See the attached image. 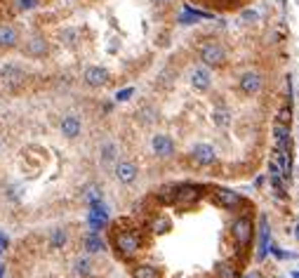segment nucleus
Listing matches in <instances>:
<instances>
[{"label": "nucleus", "instance_id": "f257e3e1", "mask_svg": "<svg viewBox=\"0 0 299 278\" xmlns=\"http://www.w3.org/2000/svg\"><path fill=\"white\" fill-rule=\"evenodd\" d=\"M113 248H116V252L122 255V257H127V259L135 257L137 252L142 250V236L135 229H120L113 236Z\"/></svg>", "mask_w": 299, "mask_h": 278}, {"label": "nucleus", "instance_id": "f03ea898", "mask_svg": "<svg viewBox=\"0 0 299 278\" xmlns=\"http://www.w3.org/2000/svg\"><path fill=\"white\" fill-rule=\"evenodd\" d=\"M231 236H233V241L238 243L240 250H245V248L252 243V236H254L252 219L250 217H238L236 219V222L231 224Z\"/></svg>", "mask_w": 299, "mask_h": 278}, {"label": "nucleus", "instance_id": "7ed1b4c3", "mask_svg": "<svg viewBox=\"0 0 299 278\" xmlns=\"http://www.w3.org/2000/svg\"><path fill=\"white\" fill-rule=\"evenodd\" d=\"M88 222H90V229L99 231L104 229L106 224H109V208L102 203V201H95V203H90V215H88Z\"/></svg>", "mask_w": 299, "mask_h": 278}, {"label": "nucleus", "instance_id": "20e7f679", "mask_svg": "<svg viewBox=\"0 0 299 278\" xmlns=\"http://www.w3.org/2000/svg\"><path fill=\"white\" fill-rule=\"evenodd\" d=\"M200 59H203L205 66H222L226 61V52L217 43H207V45L200 50Z\"/></svg>", "mask_w": 299, "mask_h": 278}, {"label": "nucleus", "instance_id": "39448f33", "mask_svg": "<svg viewBox=\"0 0 299 278\" xmlns=\"http://www.w3.org/2000/svg\"><path fill=\"white\" fill-rule=\"evenodd\" d=\"M203 196V189L200 186H193V184H184V186H177V196H175V205L179 208H189Z\"/></svg>", "mask_w": 299, "mask_h": 278}, {"label": "nucleus", "instance_id": "423d86ee", "mask_svg": "<svg viewBox=\"0 0 299 278\" xmlns=\"http://www.w3.org/2000/svg\"><path fill=\"white\" fill-rule=\"evenodd\" d=\"M212 196H215L217 205H222V208H226V210H236V208L243 205V196L236 193V191H231V189H215Z\"/></svg>", "mask_w": 299, "mask_h": 278}, {"label": "nucleus", "instance_id": "0eeeda50", "mask_svg": "<svg viewBox=\"0 0 299 278\" xmlns=\"http://www.w3.org/2000/svg\"><path fill=\"white\" fill-rule=\"evenodd\" d=\"M24 55H26V57H35V59L45 57V55H48V41H45V38H40V35L28 38L26 45H24Z\"/></svg>", "mask_w": 299, "mask_h": 278}, {"label": "nucleus", "instance_id": "6e6552de", "mask_svg": "<svg viewBox=\"0 0 299 278\" xmlns=\"http://www.w3.org/2000/svg\"><path fill=\"white\" fill-rule=\"evenodd\" d=\"M0 81L5 83V85H10V88L21 85V81H24V71H21L19 66H14V64H5V66L0 68Z\"/></svg>", "mask_w": 299, "mask_h": 278}, {"label": "nucleus", "instance_id": "1a4fd4ad", "mask_svg": "<svg viewBox=\"0 0 299 278\" xmlns=\"http://www.w3.org/2000/svg\"><path fill=\"white\" fill-rule=\"evenodd\" d=\"M85 83H88L90 88H102L109 83V71L102 66H90L85 71Z\"/></svg>", "mask_w": 299, "mask_h": 278}, {"label": "nucleus", "instance_id": "9d476101", "mask_svg": "<svg viewBox=\"0 0 299 278\" xmlns=\"http://www.w3.org/2000/svg\"><path fill=\"white\" fill-rule=\"evenodd\" d=\"M151 146L156 151V156H160V158H167L175 153V142H172L167 135H156L153 142H151Z\"/></svg>", "mask_w": 299, "mask_h": 278}, {"label": "nucleus", "instance_id": "9b49d317", "mask_svg": "<svg viewBox=\"0 0 299 278\" xmlns=\"http://www.w3.org/2000/svg\"><path fill=\"white\" fill-rule=\"evenodd\" d=\"M191 156H193V161L200 165H212L215 163V149L212 146H207V144H196L193 146V151H191Z\"/></svg>", "mask_w": 299, "mask_h": 278}, {"label": "nucleus", "instance_id": "f8f14e48", "mask_svg": "<svg viewBox=\"0 0 299 278\" xmlns=\"http://www.w3.org/2000/svg\"><path fill=\"white\" fill-rule=\"evenodd\" d=\"M259 88H262V75L254 73V71L243 73V78H240V90H243L245 95H254V92H259Z\"/></svg>", "mask_w": 299, "mask_h": 278}, {"label": "nucleus", "instance_id": "ddd939ff", "mask_svg": "<svg viewBox=\"0 0 299 278\" xmlns=\"http://www.w3.org/2000/svg\"><path fill=\"white\" fill-rule=\"evenodd\" d=\"M116 177H118V182H122V184H132L137 179V165L130 163V161L118 163L116 165Z\"/></svg>", "mask_w": 299, "mask_h": 278}, {"label": "nucleus", "instance_id": "4468645a", "mask_svg": "<svg viewBox=\"0 0 299 278\" xmlns=\"http://www.w3.org/2000/svg\"><path fill=\"white\" fill-rule=\"evenodd\" d=\"M61 135L68 137V139L80 135V118L78 115H64L61 118Z\"/></svg>", "mask_w": 299, "mask_h": 278}, {"label": "nucleus", "instance_id": "2eb2a0df", "mask_svg": "<svg viewBox=\"0 0 299 278\" xmlns=\"http://www.w3.org/2000/svg\"><path fill=\"white\" fill-rule=\"evenodd\" d=\"M17 43H19V33H17V28L3 24V26H0V50H10V48H14Z\"/></svg>", "mask_w": 299, "mask_h": 278}, {"label": "nucleus", "instance_id": "dca6fc26", "mask_svg": "<svg viewBox=\"0 0 299 278\" xmlns=\"http://www.w3.org/2000/svg\"><path fill=\"white\" fill-rule=\"evenodd\" d=\"M210 81H212V75L205 66L193 68V73H191V85H193L196 90H207L210 88Z\"/></svg>", "mask_w": 299, "mask_h": 278}, {"label": "nucleus", "instance_id": "f3484780", "mask_svg": "<svg viewBox=\"0 0 299 278\" xmlns=\"http://www.w3.org/2000/svg\"><path fill=\"white\" fill-rule=\"evenodd\" d=\"M266 252H269V222L266 217L259 219V252H257V259H264Z\"/></svg>", "mask_w": 299, "mask_h": 278}, {"label": "nucleus", "instance_id": "a211bd4d", "mask_svg": "<svg viewBox=\"0 0 299 278\" xmlns=\"http://www.w3.org/2000/svg\"><path fill=\"white\" fill-rule=\"evenodd\" d=\"M215 271H217V278H238V271L231 262H219Z\"/></svg>", "mask_w": 299, "mask_h": 278}, {"label": "nucleus", "instance_id": "6ab92c4d", "mask_svg": "<svg viewBox=\"0 0 299 278\" xmlns=\"http://www.w3.org/2000/svg\"><path fill=\"white\" fill-rule=\"evenodd\" d=\"M132 276H135V278H160V273H158V269H156V266H151V264H142V266H137Z\"/></svg>", "mask_w": 299, "mask_h": 278}, {"label": "nucleus", "instance_id": "aec40b11", "mask_svg": "<svg viewBox=\"0 0 299 278\" xmlns=\"http://www.w3.org/2000/svg\"><path fill=\"white\" fill-rule=\"evenodd\" d=\"M85 250H90V252H102L104 250V241L97 236L95 231H92V233L85 238Z\"/></svg>", "mask_w": 299, "mask_h": 278}, {"label": "nucleus", "instance_id": "412c9836", "mask_svg": "<svg viewBox=\"0 0 299 278\" xmlns=\"http://www.w3.org/2000/svg\"><path fill=\"white\" fill-rule=\"evenodd\" d=\"M151 229H153V233H167V231H170V219L167 217H156L153 219V224H151Z\"/></svg>", "mask_w": 299, "mask_h": 278}, {"label": "nucleus", "instance_id": "4be33fe9", "mask_svg": "<svg viewBox=\"0 0 299 278\" xmlns=\"http://www.w3.org/2000/svg\"><path fill=\"white\" fill-rule=\"evenodd\" d=\"M175 196H177V186H163V189L158 191V198L163 203H175Z\"/></svg>", "mask_w": 299, "mask_h": 278}, {"label": "nucleus", "instance_id": "5701e85b", "mask_svg": "<svg viewBox=\"0 0 299 278\" xmlns=\"http://www.w3.org/2000/svg\"><path fill=\"white\" fill-rule=\"evenodd\" d=\"M113 158H116V146H113V144H104L102 146V161L104 163H113Z\"/></svg>", "mask_w": 299, "mask_h": 278}, {"label": "nucleus", "instance_id": "b1692460", "mask_svg": "<svg viewBox=\"0 0 299 278\" xmlns=\"http://www.w3.org/2000/svg\"><path fill=\"white\" fill-rule=\"evenodd\" d=\"M90 269H92V264H90V259H78L75 262V271H78V276H90Z\"/></svg>", "mask_w": 299, "mask_h": 278}, {"label": "nucleus", "instance_id": "393cba45", "mask_svg": "<svg viewBox=\"0 0 299 278\" xmlns=\"http://www.w3.org/2000/svg\"><path fill=\"white\" fill-rule=\"evenodd\" d=\"M14 5H17V10L26 12V10H35L38 7V0H14Z\"/></svg>", "mask_w": 299, "mask_h": 278}, {"label": "nucleus", "instance_id": "a878e982", "mask_svg": "<svg viewBox=\"0 0 299 278\" xmlns=\"http://www.w3.org/2000/svg\"><path fill=\"white\" fill-rule=\"evenodd\" d=\"M64 243H66V233L61 229H57L55 233H52V248H61Z\"/></svg>", "mask_w": 299, "mask_h": 278}, {"label": "nucleus", "instance_id": "bb28decb", "mask_svg": "<svg viewBox=\"0 0 299 278\" xmlns=\"http://www.w3.org/2000/svg\"><path fill=\"white\" fill-rule=\"evenodd\" d=\"M85 196H88V201H90V203H95V201H102V191L97 189V186H90Z\"/></svg>", "mask_w": 299, "mask_h": 278}, {"label": "nucleus", "instance_id": "cd10ccee", "mask_svg": "<svg viewBox=\"0 0 299 278\" xmlns=\"http://www.w3.org/2000/svg\"><path fill=\"white\" fill-rule=\"evenodd\" d=\"M132 95H135V90H132V88H125V90H120V92L116 95V99H118V102H127Z\"/></svg>", "mask_w": 299, "mask_h": 278}, {"label": "nucleus", "instance_id": "c85d7f7f", "mask_svg": "<svg viewBox=\"0 0 299 278\" xmlns=\"http://www.w3.org/2000/svg\"><path fill=\"white\" fill-rule=\"evenodd\" d=\"M61 41L66 43V45H75V31H71V28L64 31V33H61Z\"/></svg>", "mask_w": 299, "mask_h": 278}, {"label": "nucleus", "instance_id": "c756f323", "mask_svg": "<svg viewBox=\"0 0 299 278\" xmlns=\"http://www.w3.org/2000/svg\"><path fill=\"white\" fill-rule=\"evenodd\" d=\"M243 19H245V21H257V19H259V14L254 12V10H245V12H243Z\"/></svg>", "mask_w": 299, "mask_h": 278}, {"label": "nucleus", "instance_id": "7c9ffc66", "mask_svg": "<svg viewBox=\"0 0 299 278\" xmlns=\"http://www.w3.org/2000/svg\"><path fill=\"white\" fill-rule=\"evenodd\" d=\"M215 121H217L219 125H224V123H226V113H215Z\"/></svg>", "mask_w": 299, "mask_h": 278}, {"label": "nucleus", "instance_id": "2f4dec72", "mask_svg": "<svg viewBox=\"0 0 299 278\" xmlns=\"http://www.w3.org/2000/svg\"><path fill=\"white\" fill-rule=\"evenodd\" d=\"M7 250V238L0 233V252H5Z\"/></svg>", "mask_w": 299, "mask_h": 278}, {"label": "nucleus", "instance_id": "473e14b6", "mask_svg": "<svg viewBox=\"0 0 299 278\" xmlns=\"http://www.w3.org/2000/svg\"><path fill=\"white\" fill-rule=\"evenodd\" d=\"M156 5H167V3H172V0H153Z\"/></svg>", "mask_w": 299, "mask_h": 278}, {"label": "nucleus", "instance_id": "72a5a7b5", "mask_svg": "<svg viewBox=\"0 0 299 278\" xmlns=\"http://www.w3.org/2000/svg\"><path fill=\"white\" fill-rule=\"evenodd\" d=\"M0 278H5V264H0Z\"/></svg>", "mask_w": 299, "mask_h": 278}, {"label": "nucleus", "instance_id": "f704fd0d", "mask_svg": "<svg viewBox=\"0 0 299 278\" xmlns=\"http://www.w3.org/2000/svg\"><path fill=\"white\" fill-rule=\"evenodd\" d=\"M292 278H299V271H292Z\"/></svg>", "mask_w": 299, "mask_h": 278}, {"label": "nucleus", "instance_id": "c9c22d12", "mask_svg": "<svg viewBox=\"0 0 299 278\" xmlns=\"http://www.w3.org/2000/svg\"><path fill=\"white\" fill-rule=\"evenodd\" d=\"M245 278H254V276H245Z\"/></svg>", "mask_w": 299, "mask_h": 278}, {"label": "nucleus", "instance_id": "e433bc0d", "mask_svg": "<svg viewBox=\"0 0 299 278\" xmlns=\"http://www.w3.org/2000/svg\"><path fill=\"white\" fill-rule=\"evenodd\" d=\"M280 3H285V0H280Z\"/></svg>", "mask_w": 299, "mask_h": 278}]
</instances>
